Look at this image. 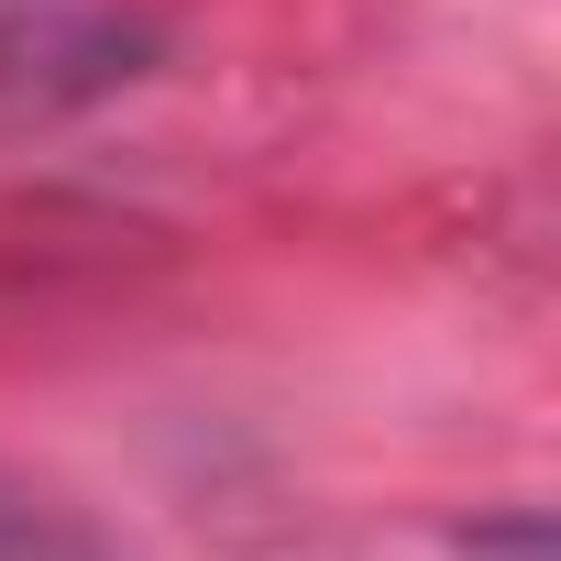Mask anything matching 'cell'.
<instances>
[{"mask_svg":"<svg viewBox=\"0 0 561 561\" xmlns=\"http://www.w3.org/2000/svg\"><path fill=\"white\" fill-rule=\"evenodd\" d=\"M0 561H45V506L0 473Z\"/></svg>","mask_w":561,"mask_h":561,"instance_id":"6da1fadb","label":"cell"}]
</instances>
